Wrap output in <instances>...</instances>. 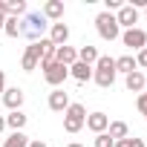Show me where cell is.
Here are the masks:
<instances>
[{
    "label": "cell",
    "mask_w": 147,
    "mask_h": 147,
    "mask_svg": "<svg viewBox=\"0 0 147 147\" xmlns=\"http://www.w3.org/2000/svg\"><path fill=\"white\" fill-rule=\"evenodd\" d=\"M46 29H49V20L40 12H26L20 20V38H29V43H38Z\"/></svg>",
    "instance_id": "cell-1"
},
{
    "label": "cell",
    "mask_w": 147,
    "mask_h": 147,
    "mask_svg": "<svg viewBox=\"0 0 147 147\" xmlns=\"http://www.w3.org/2000/svg\"><path fill=\"white\" fill-rule=\"evenodd\" d=\"M115 58H110V55H101L98 61H95V66H92V81L98 84V87H113L115 84Z\"/></svg>",
    "instance_id": "cell-2"
},
{
    "label": "cell",
    "mask_w": 147,
    "mask_h": 147,
    "mask_svg": "<svg viewBox=\"0 0 147 147\" xmlns=\"http://www.w3.org/2000/svg\"><path fill=\"white\" fill-rule=\"evenodd\" d=\"M84 124H87V110H84V104H69L66 113H63V130H66L69 136H75V133L84 130Z\"/></svg>",
    "instance_id": "cell-3"
},
{
    "label": "cell",
    "mask_w": 147,
    "mask_h": 147,
    "mask_svg": "<svg viewBox=\"0 0 147 147\" xmlns=\"http://www.w3.org/2000/svg\"><path fill=\"white\" fill-rule=\"evenodd\" d=\"M95 29H98V35H101L104 40H115V38H121V26H118V20H115L113 12H101V15L95 18Z\"/></svg>",
    "instance_id": "cell-4"
},
{
    "label": "cell",
    "mask_w": 147,
    "mask_h": 147,
    "mask_svg": "<svg viewBox=\"0 0 147 147\" xmlns=\"http://www.w3.org/2000/svg\"><path fill=\"white\" fill-rule=\"evenodd\" d=\"M40 69H43V81H46L49 87H55V90H58V87H61V84L69 78V69H66L63 63H58V61H52V63H43Z\"/></svg>",
    "instance_id": "cell-5"
},
{
    "label": "cell",
    "mask_w": 147,
    "mask_h": 147,
    "mask_svg": "<svg viewBox=\"0 0 147 147\" xmlns=\"http://www.w3.org/2000/svg\"><path fill=\"white\" fill-rule=\"evenodd\" d=\"M43 43H46V38H40L38 43H29V46H26V52H23V61H20L23 72H32V69H38V63H40V58H43Z\"/></svg>",
    "instance_id": "cell-6"
},
{
    "label": "cell",
    "mask_w": 147,
    "mask_h": 147,
    "mask_svg": "<svg viewBox=\"0 0 147 147\" xmlns=\"http://www.w3.org/2000/svg\"><path fill=\"white\" fill-rule=\"evenodd\" d=\"M121 43H124L130 52H141V49L147 46V32L138 29V26H136V29H127V32L121 35Z\"/></svg>",
    "instance_id": "cell-7"
},
{
    "label": "cell",
    "mask_w": 147,
    "mask_h": 147,
    "mask_svg": "<svg viewBox=\"0 0 147 147\" xmlns=\"http://www.w3.org/2000/svg\"><path fill=\"white\" fill-rule=\"evenodd\" d=\"M115 20H118V26L136 29V23H138V9H136L133 3H124V6L115 12Z\"/></svg>",
    "instance_id": "cell-8"
},
{
    "label": "cell",
    "mask_w": 147,
    "mask_h": 147,
    "mask_svg": "<svg viewBox=\"0 0 147 147\" xmlns=\"http://www.w3.org/2000/svg\"><path fill=\"white\" fill-rule=\"evenodd\" d=\"M69 104H72V101H69V92H63L61 87L49 92V110H52V113H66Z\"/></svg>",
    "instance_id": "cell-9"
},
{
    "label": "cell",
    "mask_w": 147,
    "mask_h": 147,
    "mask_svg": "<svg viewBox=\"0 0 147 147\" xmlns=\"http://www.w3.org/2000/svg\"><path fill=\"white\" fill-rule=\"evenodd\" d=\"M23 98H26V92L20 90V87H9L6 92H3V104L15 113V110H20L23 107Z\"/></svg>",
    "instance_id": "cell-10"
},
{
    "label": "cell",
    "mask_w": 147,
    "mask_h": 147,
    "mask_svg": "<svg viewBox=\"0 0 147 147\" xmlns=\"http://www.w3.org/2000/svg\"><path fill=\"white\" fill-rule=\"evenodd\" d=\"M84 127H90L95 136H98V133H107V127H110V115H107V113H90Z\"/></svg>",
    "instance_id": "cell-11"
},
{
    "label": "cell",
    "mask_w": 147,
    "mask_h": 147,
    "mask_svg": "<svg viewBox=\"0 0 147 147\" xmlns=\"http://www.w3.org/2000/svg\"><path fill=\"white\" fill-rule=\"evenodd\" d=\"M49 40L55 46H66L69 40V26L66 23H49Z\"/></svg>",
    "instance_id": "cell-12"
},
{
    "label": "cell",
    "mask_w": 147,
    "mask_h": 147,
    "mask_svg": "<svg viewBox=\"0 0 147 147\" xmlns=\"http://www.w3.org/2000/svg\"><path fill=\"white\" fill-rule=\"evenodd\" d=\"M40 15L46 18V20H61L63 18V3H61V0H46V3H43V9H40Z\"/></svg>",
    "instance_id": "cell-13"
},
{
    "label": "cell",
    "mask_w": 147,
    "mask_h": 147,
    "mask_svg": "<svg viewBox=\"0 0 147 147\" xmlns=\"http://www.w3.org/2000/svg\"><path fill=\"white\" fill-rule=\"evenodd\" d=\"M124 84H127L130 92H138V95H141V92H144V84H147V75L136 69V72H130V75H124Z\"/></svg>",
    "instance_id": "cell-14"
},
{
    "label": "cell",
    "mask_w": 147,
    "mask_h": 147,
    "mask_svg": "<svg viewBox=\"0 0 147 147\" xmlns=\"http://www.w3.org/2000/svg\"><path fill=\"white\" fill-rule=\"evenodd\" d=\"M55 61H58V63H63V66L69 69L72 63L78 61V49H75V46H58V52H55Z\"/></svg>",
    "instance_id": "cell-15"
},
{
    "label": "cell",
    "mask_w": 147,
    "mask_h": 147,
    "mask_svg": "<svg viewBox=\"0 0 147 147\" xmlns=\"http://www.w3.org/2000/svg\"><path fill=\"white\" fill-rule=\"evenodd\" d=\"M69 75L75 78V81H81V84H84V81H90V78H92V66H87V63L75 61V63L69 66Z\"/></svg>",
    "instance_id": "cell-16"
},
{
    "label": "cell",
    "mask_w": 147,
    "mask_h": 147,
    "mask_svg": "<svg viewBox=\"0 0 147 147\" xmlns=\"http://www.w3.org/2000/svg\"><path fill=\"white\" fill-rule=\"evenodd\" d=\"M107 136H110L113 141H121V138H130V127H127L124 121H110V127H107Z\"/></svg>",
    "instance_id": "cell-17"
},
{
    "label": "cell",
    "mask_w": 147,
    "mask_h": 147,
    "mask_svg": "<svg viewBox=\"0 0 147 147\" xmlns=\"http://www.w3.org/2000/svg\"><path fill=\"white\" fill-rule=\"evenodd\" d=\"M136 55H121L115 58V72H124V75H130V72H136Z\"/></svg>",
    "instance_id": "cell-18"
},
{
    "label": "cell",
    "mask_w": 147,
    "mask_h": 147,
    "mask_svg": "<svg viewBox=\"0 0 147 147\" xmlns=\"http://www.w3.org/2000/svg\"><path fill=\"white\" fill-rule=\"evenodd\" d=\"M98 58H101V55H98V49H95V46H90V43L78 49V61H81V63H87V66H95V61H98Z\"/></svg>",
    "instance_id": "cell-19"
},
{
    "label": "cell",
    "mask_w": 147,
    "mask_h": 147,
    "mask_svg": "<svg viewBox=\"0 0 147 147\" xmlns=\"http://www.w3.org/2000/svg\"><path fill=\"white\" fill-rule=\"evenodd\" d=\"M6 127H12V133H23V127H26V115H23L20 110L9 113V115H6Z\"/></svg>",
    "instance_id": "cell-20"
},
{
    "label": "cell",
    "mask_w": 147,
    "mask_h": 147,
    "mask_svg": "<svg viewBox=\"0 0 147 147\" xmlns=\"http://www.w3.org/2000/svg\"><path fill=\"white\" fill-rule=\"evenodd\" d=\"M3 147H29V136H26V133H12V136L3 141Z\"/></svg>",
    "instance_id": "cell-21"
},
{
    "label": "cell",
    "mask_w": 147,
    "mask_h": 147,
    "mask_svg": "<svg viewBox=\"0 0 147 147\" xmlns=\"http://www.w3.org/2000/svg\"><path fill=\"white\" fill-rule=\"evenodd\" d=\"M3 32H6L9 38H20V18H6Z\"/></svg>",
    "instance_id": "cell-22"
},
{
    "label": "cell",
    "mask_w": 147,
    "mask_h": 147,
    "mask_svg": "<svg viewBox=\"0 0 147 147\" xmlns=\"http://www.w3.org/2000/svg\"><path fill=\"white\" fill-rule=\"evenodd\" d=\"M92 144H95V147H113V144H115V141H113V138H110V136H107V133H98V136H95V141H92Z\"/></svg>",
    "instance_id": "cell-23"
},
{
    "label": "cell",
    "mask_w": 147,
    "mask_h": 147,
    "mask_svg": "<svg viewBox=\"0 0 147 147\" xmlns=\"http://www.w3.org/2000/svg\"><path fill=\"white\" fill-rule=\"evenodd\" d=\"M136 107H138V113L147 118V92H141V95L136 98Z\"/></svg>",
    "instance_id": "cell-24"
},
{
    "label": "cell",
    "mask_w": 147,
    "mask_h": 147,
    "mask_svg": "<svg viewBox=\"0 0 147 147\" xmlns=\"http://www.w3.org/2000/svg\"><path fill=\"white\" fill-rule=\"evenodd\" d=\"M136 66H147V46L141 52H136Z\"/></svg>",
    "instance_id": "cell-25"
},
{
    "label": "cell",
    "mask_w": 147,
    "mask_h": 147,
    "mask_svg": "<svg viewBox=\"0 0 147 147\" xmlns=\"http://www.w3.org/2000/svg\"><path fill=\"white\" fill-rule=\"evenodd\" d=\"M104 3H107V12H113V9L118 12V9L124 6V3H121V0H104Z\"/></svg>",
    "instance_id": "cell-26"
},
{
    "label": "cell",
    "mask_w": 147,
    "mask_h": 147,
    "mask_svg": "<svg viewBox=\"0 0 147 147\" xmlns=\"http://www.w3.org/2000/svg\"><path fill=\"white\" fill-rule=\"evenodd\" d=\"M3 92H6V72L0 69V95H3Z\"/></svg>",
    "instance_id": "cell-27"
},
{
    "label": "cell",
    "mask_w": 147,
    "mask_h": 147,
    "mask_svg": "<svg viewBox=\"0 0 147 147\" xmlns=\"http://www.w3.org/2000/svg\"><path fill=\"white\" fill-rule=\"evenodd\" d=\"M113 147H133V138H121V141H115Z\"/></svg>",
    "instance_id": "cell-28"
},
{
    "label": "cell",
    "mask_w": 147,
    "mask_h": 147,
    "mask_svg": "<svg viewBox=\"0 0 147 147\" xmlns=\"http://www.w3.org/2000/svg\"><path fill=\"white\" fill-rule=\"evenodd\" d=\"M29 147H46V141H40V138H35V141H29Z\"/></svg>",
    "instance_id": "cell-29"
},
{
    "label": "cell",
    "mask_w": 147,
    "mask_h": 147,
    "mask_svg": "<svg viewBox=\"0 0 147 147\" xmlns=\"http://www.w3.org/2000/svg\"><path fill=\"white\" fill-rule=\"evenodd\" d=\"M3 26H6V15L0 12V32H3Z\"/></svg>",
    "instance_id": "cell-30"
},
{
    "label": "cell",
    "mask_w": 147,
    "mask_h": 147,
    "mask_svg": "<svg viewBox=\"0 0 147 147\" xmlns=\"http://www.w3.org/2000/svg\"><path fill=\"white\" fill-rule=\"evenodd\" d=\"M6 130V115H0V133Z\"/></svg>",
    "instance_id": "cell-31"
},
{
    "label": "cell",
    "mask_w": 147,
    "mask_h": 147,
    "mask_svg": "<svg viewBox=\"0 0 147 147\" xmlns=\"http://www.w3.org/2000/svg\"><path fill=\"white\" fill-rule=\"evenodd\" d=\"M133 147H144V141L141 138H133Z\"/></svg>",
    "instance_id": "cell-32"
},
{
    "label": "cell",
    "mask_w": 147,
    "mask_h": 147,
    "mask_svg": "<svg viewBox=\"0 0 147 147\" xmlns=\"http://www.w3.org/2000/svg\"><path fill=\"white\" fill-rule=\"evenodd\" d=\"M66 147H81V144H78V141H72V144H66Z\"/></svg>",
    "instance_id": "cell-33"
},
{
    "label": "cell",
    "mask_w": 147,
    "mask_h": 147,
    "mask_svg": "<svg viewBox=\"0 0 147 147\" xmlns=\"http://www.w3.org/2000/svg\"><path fill=\"white\" fill-rule=\"evenodd\" d=\"M144 15H147V6H144Z\"/></svg>",
    "instance_id": "cell-34"
}]
</instances>
